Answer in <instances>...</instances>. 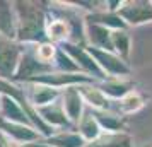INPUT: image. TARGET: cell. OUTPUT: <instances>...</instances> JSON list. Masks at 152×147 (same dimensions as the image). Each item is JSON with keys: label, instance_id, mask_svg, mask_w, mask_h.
I'll list each match as a JSON object with an SVG mask.
<instances>
[{"label": "cell", "instance_id": "6da1fadb", "mask_svg": "<svg viewBox=\"0 0 152 147\" xmlns=\"http://www.w3.org/2000/svg\"><path fill=\"white\" fill-rule=\"evenodd\" d=\"M140 99H138L137 94H130L128 98L123 99V108L126 110V111H132V110H137V108H140Z\"/></svg>", "mask_w": 152, "mask_h": 147}, {"label": "cell", "instance_id": "7a4b0ae2", "mask_svg": "<svg viewBox=\"0 0 152 147\" xmlns=\"http://www.w3.org/2000/svg\"><path fill=\"white\" fill-rule=\"evenodd\" d=\"M65 33H67V28H65L63 22H53L51 28H50V36L51 38H62Z\"/></svg>", "mask_w": 152, "mask_h": 147}, {"label": "cell", "instance_id": "3957f363", "mask_svg": "<svg viewBox=\"0 0 152 147\" xmlns=\"http://www.w3.org/2000/svg\"><path fill=\"white\" fill-rule=\"evenodd\" d=\"M51 56H53V46L45 45V46H41V48H39V53H38V58H39V60L46 62V60H50Z\"/></svg>", "mask_w": 152, "mask_h": 147}]
</instances>
